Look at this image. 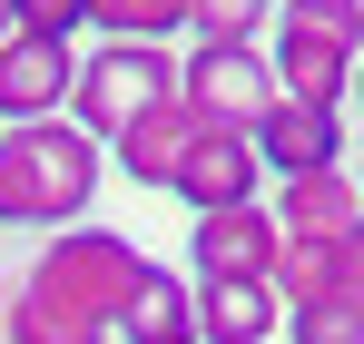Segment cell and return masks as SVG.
<instances>
[{
	"instance_id": "5bb4252c",
	"label": "cell",
	"mask_w": 364,
	"mask_h": 344,
	"mask_svg": "<svg viewBox=\"0 0 364 344\" xmlns=\"http://www.w3.org/2000/svg\"><path fill=\"white\" fill-rule=\"evenodd\" d=\"M89 30L99 40H138V50H168L187 30V0H89Z\"/></svg>"
},
{
	"instance_id": "52a82bcc",
	"label": "cell",
	"mask_w": 364,
	"mask_h": 344,
	"mask_svg": "<svg viewBox=\"0 0 364 344\" xmlns=\"http://www.w3.org/2000/svg\"><path fill=\"white\" fill-rule=\"evenodd\" d=\"M79 99V50L60 40H0V118L10 128H40Z\"/></svg>"
},
{
	"instance_id": "2e32d148",
	"label": "cell",
	"mask_w": 364,
	"mask_h": 344,
	"mask_svg": "<svg viewBox=\"0 0 364 344\" xmlns=\"http://www.w3.org/2000/svg\"><path fill=\"white\" fill-rule=\"evenodd\" d=\"M355 276H345V246H305V236H286V256H276V295H286V315L296 305H315V295H345Z\"/></svg>"
},
{
	"instance_id": "9c48e42d",
	"label": "cell",
	"mask_w": 364,
	"mask_h": 344,
	"mask_svg": "<svg viewBox=\"0 0 364 344\" xmlns=\"http://www.w3.org/2000/svg\"><path fill=\"white\" fill-rule=\"evenodd\" d=\"M276 227L305 236V246H355V236H364V187H355V168L286 177V187H276Z\"/></svg>"
},
{
	"instance_id": "3957f363",
	"label": "cell",
	"mask_w": 364,
	"mask_h": 344,
	"mask_svg": "<svg viewBox=\"0 0 364 344\" xmlns=\"http://www.w3.org/2000/svg\"><path fill=\"white\" fill-rule=\"evenodd\" d=\"M178 99V59L168 50H138V40H99V50L79 59V128L99 138V148H119L128 128L148 109H168Z\"/></svg>"
},
{
	"instance_id": "277c9868",
	"label": "cell",
	"mask_w": 364,
	"mask_h": 344,
	"mask_svg": "<svg viewBox=\"0 0 364 344\" xmlns=\"http://www.w3.org/2000/svg\"><path fill=\"white\" fill-rule=\"evenodd\" d=\"M276 256H286V227H276L266 197L256 207H217V217L187 227V276L197 286H276Z\"/></svg>"
},
{
	"instance_id": "30bf717a",
	"label": "cell",
	"mask_w": 364,
	"mask_h": 344,
	"mask_svg": "<svg viewBox=\"0 0 364 344\" xmlns=\"http://www.w3.org/2000/svg\"><path fill=\"white\" fill-rule=\"evenodd\" d=\"M197 128H207V118L187 109V99H168V109H148V118H138V128H128L109 158H119V177H138V187H178L187 148H197Z\"/></svg>"
},
{
	"instance_id": "e0dca14e",
	"label": "cell",
	"mask_w": 364,
	"mask_h": 344,
	"mask_svg": "<svg viewBox=\"0 0 364 344\" xmlns=\"http://www.w3.org/2000/svg\"><path fill=\"white\" fill-rule=\"evenodd\" d=\"M286 344H364V295H315V305H296L286 315Z\"/></svg>"
},
{
	"instance_id": "7a4b0ae2",
	"label": "cell",
	"mask_w": 364,
	"mask_h": 344,
	"mask_svg": "<svg viewBox=\"0 0 364 344\" xmlns=\"http://www.w3.org/2000/svg\"><path fill=\"white\" fill-rule=\"evenodd\" d=\"M109 177V148L79 118H40V128H0V227H89V197Z\"/></svg>"
},
{
	"instance_id": "8992f818",
	"label": "cell",
	"mask_w": 364,
	"mask_h": 344,
	"mask_svg": "<svg viewBox=\"0 0 364 344\" xmlns=\"http://www.w3.org/2000/svg\"><path fill=\"white\" fill-rule=\"evenodd\" d=\"M256 187H266L256 138L246 128H197V148H187V168H178L168 197H187L197 217H217V207H256Z\"/></svg>"
},
{
	"instance_id": "7c38bea8",
	"label": "cell",
	"mask_w": 364,
	"mask_h": 344,
	"mask_svg": "<svg viewBox=\"0 0 364 344\" xmlns=\"http://www.w3.org/2000/svg\"><path fill=\"white\" fill-rule=\"evenodd\" d=\"M197 344H286L276 286H197Z\"/></svg>"
},
{
	"instance_id": "d6986e66",
	"label": "cell",
	"mask_w": 364,
	"mask_h": 344,
	"mask_svg": "<svg viewBox=\"0 0 364 344\" xmlns=\"http://www.w3.org/2000/svg\"><path fill=\"white\" fill-rule=\"evenodd\" d=\"M345 276H355V295H364V236H355V246H345Z\"/></svg>"
},
{
	"instance_id": "ffe728a7",
	"label": "cell",
	"mask_w": 364,
	"mask_h": 344,
	"mask_svg": "<svg viewBox=\"0 0 364 344\" xmlns=\"http://www.w3.org/2000/svg\"><path fill=\"white\" fill-rule=\"evenodd\" d=\"M355 118H364V59H355Z\"/></svg>"
},
{
	"instance_id": "5b68a950",
	"label": "cell",
	"mask_w": 364,
	"mask_h": 344,
	"mask_svg": "<svg viewBox=\"0 0 364 344\" xmlns=\"http://www.w3.org/2000/svg\"><path fill=\"white\" fill-rule=\"evenodd\" d=\"M178 99L207 118V128H246V138H256V118L276 109L286 89H276V59L266 50H187L178 59Z\"/></svg>"
},
{
	"instance_id": "8fae6325",
	"label": "cell",
	"mask_w": 364,
	"mask_h": 344,
	"mask_svg": "<svg viewBox=\"0 0 364 344\" xmlns=\"http://www.w3.org/2000/svg\"><path fill=\"white\" fill-rule=\"evenodd\" d=\"M119 344H197V276L148 256V276H138V295L119 315Z\"/></svg>"
},
{
	"instance_id": "ac0fdd59",
	"label": "cell",
	"mask_w": 364,
	"mask_h": 344,
	"mask_svg": "<svg viewBox=\"0 0 364 344\" xmlns=\"http://www.w3.org/2000/svg\"><path fill=\"white\" fill-rule=\"evenodd\" d=\"M89 30V0H10V40H79Z\"/></svg>"
},
{
	"instance_id": "6da1fadb",
	"label": "cell",
	"mask_w": 364,
	"mask_h": 344,
	"mask_svg": "<svg viewBox=\"0 0 364 344\" xmlns=\"http://www.w3.org/2000/svg\"><path fill=\"white\" fill-rule=\"evenodd\" d=\"M148 276V256L119 227H60L40 236V256L20 266V286L0 305V344H109L128 295Z\"/></svg>"
},
{
	"instance_id": "9a60e30c",
	"label": "cell",
	"mask_w": 364,
	"mask_h": 344,
	"mask_svg": "<svg viewBox=\"0 0 364 344\" xmlns=\"http://www.w3.org/2000/svg\"><path fill=\"white\" fill-rule=\"evenodd\" d=\"M276 30H296V40H315V50L364 59V0H276Z\"/></svg>"
},
{
	"instance_id": "4fadbf2b",
	"label": "cell",
	"mask_w": 364,
	"mask_h": 344,
	"mask_svg": "<svg viewBox=\"0 0 364 344\" xmlns=\"http://www.w3.org/2000/svg\"><path fill=\"white\" fill-rule=\"evenodd\" d=\"M276 30V0H187V50H256Z\"/></svg>"
},
{
	"instance_id": "ba28073f",
	"label": "cell",
	"mask_w": 364,
	"mask_h": 344,
	"mask_svg": "<svg viewBox=\"0 0 364 344\" xmlns=\"http://www.w3.org/2000/svg\"><path fill=\"white\" fill-rule=\"evenodd\" d=\"M256 158H266L276 187L286 177H325V168H345V118L305 109V99H276V109L256 118Z\"/></svg>"
},
{
	"instance_id": "7402d4cb",
	"label": "cell",
	"mask_w": 364,
	"mask_h": 344,
	"mask_svg": "<svg viewBox=\"0 0 364 344\" xmlns=\"http://www.w3.org/2000/svg\"><path fill=\"white\" fill-rule=\"evenodd\" d=\"M355 187H364V158H355Z\"/></svg>"
},
{
	"instance_id": "44dd1931",
	"label": "cell",
	"mask_w": 364,
	"mask_h": 344,
	"mask_svg": "<svg viewBox=\"0 0 364 344\" xmlns=\"http://www.w3.org/2000/svg\"><path fill=\"white\" fill-rule=\"evenodd\" d=\"M0 40H10V0H0Z\"/></svg>"
}]
</instances>
